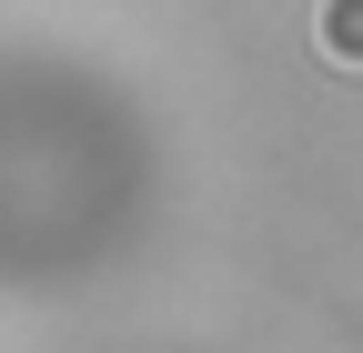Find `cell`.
Masks as SVG:
<instances>
[{
  "instance_id": "1",
  "label": "cell",
  "mask_w": 363,
  "mask_h": 353,
  "mask_svg": "<svg viewBox=\"0 0 363 353\" xmlns=\"http://www.w3.org/2000/svg\"><path fill=\"white\" fill-rule=\"evenodd\" d=\"M313 51L333 71H363V0H313Z\"/></svg>"
}]
</instances>
